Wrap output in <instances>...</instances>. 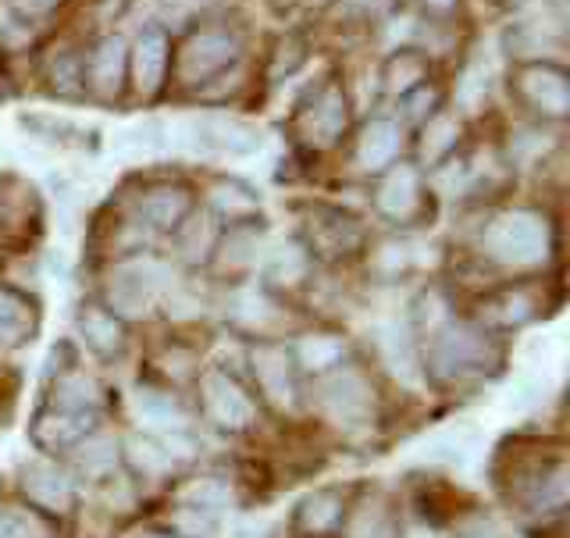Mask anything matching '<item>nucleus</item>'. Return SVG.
<instances>
[{
	"instance_id": "4be33fe9",
	"label": "nucleus",
	"mask_w": 570,
	"mask_h": 538,
	"mask_svg": "<svg viewBox=\"0 0 570 538\" xmlns=\"http://www.w3.org/2000/svg\"><path fill=\"white\" fill-rule=\"evenodd\" d=\"M89 432V414L86 410H61V414H50L40 421V428H36V436H40L43 446H71L79 442L82 436Z\"/></svg>"
},
{
	"instance_id": "5701e85b",
	"label": "nucleus",
	"mask_w": 570,
	"mask_h": 538,
	"mask_svg": "<svg viewBox=\"0 0 570 538\" xmlns=\"http://www.w3.org/2000/svg\"><path fill=\"white\" fill-rule=\"evenodd\" d=\"M32 332V307L29 303L11 293L0 290V343H22V339Z\"/></svg>"
},
{
	"instance_id": "473e14b6",
	"label": "nucleus",
	"mask_w": 570,
	"mask_h": 538,
	"mask_svg": "<svg viewBox=\"0 0 570 538\" xmlns=\"http://www.w3.org/2000/svg\"><path fill=\"white\" fill-rule=\"evenodd\" d=\"M183 499H186L193 510L218 513L228 503V489L222 486V481H200V486H189Z\"/></svg>"
},
{
	"instance_id": "58836bf2",
	"label": "nucleus",
	"mask_w": 570,
	"mask_h": 538,
	"mask_svg": "<svg viewBox=\"0 0 570 538\" xmlns=\"http://www.w3.org/2000/svg\"><path fill=\"white\" fill-rule=\"evenodd\" d=\"M463 538H503V535H499L495 528H489V525H478V528H471Z\"/></svg>"
},
{
	"instance_id": "ddd939ff",
	"label": "nucleus",
	"mask_w": 570,
	"mask_h": 538,
	"mask_svg": "<svg viewBox=\"0 0 570 538\" xmlns=\"http://www.w3.org/2000/svg\"><path fill=\"white\" fill-rule=\"evenodd\" d=\"M196 143L210 150H225V154H254L261 150V136L254 125H246L236 115L225 111H210L196 121Z\"/></svg>"
},
{
	"instance_id": "bb28decb",
	"label": "nucleus",
	"mask_w": 570,
	"mask_h": 538,
	"mask_svg": "<svg viewBox=\"0 0 570 538\" xmlns=\"http://www.w3.org/2000/svg\"><path fill=\"white\" fill-rule=\"evenodd\" d=\"M79 325H82V335L89 339V346L97 353H115L121 346V325L115 314H107L100 307H86Z\"/></svg>"
},
{
	"instance_id": "ea45409f",
	"label": "nucleus",
	"mask_w": 570,
	"mask_h": 538,
	"mask_svg": "<svg viewBox=\"0 0 570 538\" xmlns=\"http://www.w3.org/2000/svg\"><path fill=\"white\" fill-rule=\"evenodd\" d=\"M417 4H428V8H450L453 0H417Z\"/></svg>"
},
{
	"instance_id": "4c0bfd02",
	"label": "nucleus",
	"mask_w": 570,
	"mask_h": 538,
	"mask_svg": "<svg viewBox=\"0 0 570 538\" xmlns=\"http://www.w3.org/2000/svg\"><path fill=\"white\" fill-rule=\"evenodd\" d=\"M61 0H11V8L22 14V18H36V14H50L58 8Z\"/></svg>"
},
{
	"instance_id": "f3484780",
	"label": "nucleus",
	"mask_w": 570,
	"mask_h": 538,
	"mask_svg": "<svg viewBox=\"0 0 570 538\" xmlns=\"http://www.w3.org/2000/svg\"><path fill=\"white\" fill-rule=\"evenodd\" d=\"M26 496L47 513H65L71 507V481L53 463H32L26 468Z\"/></svg>"
},
{
	"instance_id": "cd10ccee",
	"label": "nucleus",
	"mask_w": 570,
	"mask_h": 538,
	"mask_svg": "<svg viewBox=\"0 0 570 538\" xmlns=\"http://www.w3.org/2000/svg\"><path fill=\"white\" fill-rule=\"evenodd\" d=\"M343 356H346V346L338 343L335 335H311V339H303V346H299V361L307 371H328L343 361Z\"/></svg>"
},
{
	"instance_id": "f03ea898",
	"label": "nucleus",
	"mask_w": 570,
	"mask_h": 538,
	"mask_svg": "<svg viewBox=\"0 0 570 538\" xmlns=\"http://www.w3.org/2000/svg\"><path fill=\"white\" fill-rule=\"evenodd\" d=\"M485 250H489V257L513 264V267L539 264L546 261V250H549V225L542 214H534V211H507L489 225Z\"/></svg>"
},
{
	"instance_id": "c9c22d12",
	"label": "nucleus",
	"mask_w": 570,
	"mask_h": 538,
	"mask_svg": "<svg viewBox=\"0 0 570 538\" xmlns=\"http://www.w3.org/2000/svg\"><path fill=\"white\" fill-rule=\"evenodd\" d=\"M542 392H546V379H542V374L521 371V374H517L513 389H510V407L524 410V407H531V403H539V400H542Z\"/></svg>"
},
{
	"instance_id": "c85d7f7f",
	"label": "nucleus",
	"mask_w": 570,
	"mask_h": 538,
	"mask_svg": "<svg viewBox=\"0 0 570 538\" xmlns=\"http://www.w3.org/2000/svg\"><path fill=\"white\" fill-rule=\"evenodd\" d=\"M0 538H53V535L36 510H4L0 513Z\"/></svg>"
},
{
	"instance_id": "4468645a",
	"label": "nucleus",
	"mask_w": 570,
	"mask_h": 538,
	"mask_svg": "<svg viewBox=\"0 0 570 538\" xmlns=\"http://www.w3.org/2000/svg\"><path fill=\"white\" fill-rule=\"evenodd\" d=\"M400 150H403V125L396 118H371L361 139H356V165L379 175L396 165Z\"/></svg>"
},
{
	"instance_id": "e433bc0d",
	"label": "nucleus",
	"mask_w": 570,
	"mask_h": 538,
	"mask_svg": "<svg viewBox=\"0 0 570 538\" xmlns=\"http://www.w3.org/2000/svg\"><path fill=\"white\" fill-rule=\"evenodd\" d=\"M492 303H503V314H495L492 321H499V325H517V321L528 317V300L521 293H503L499 300Z\"/></svg>"
},
{
	"instance_id": "6e6552de",
	"label": "nucleus",
	"mask_w": 570,
	"mask_h": 538,
	"mask_svg": "<svg viewBox=\"0 0 570 538\" xmlns=\"http://www.w3.org/2000/svg\"><path fill=\"white\" fill-rule=\"evenodd\" d=\"M517 89L524 104L542 118H567L570 111V82L567 71L557 61H528L517 71Z\"/></svg>"
},
{
	"instance_id": "f8f14e48",
	"label": "nucleus",
	"mask_w": 570,
	"mask_h": 538,
	"mask_svg": "<svg viewBox=\"0 0 570 538\" xmlns=\"http://www.w3.org/2000/svg\"><path fill=\"white\" fill-rule=\"evenodd\" d=\"M307 232H311V250L325 261H343L356 254L364 243V228L338 211H321L317 218H311Z\"/></svg>"
},
{
	"instance_id": "7ed1b4c3",
	"label": "nucleus",
	"mask_w": 570,
	"mask_h": 538,
	"mask_svg": "<svg viewBox=\"0 0 570 538\" xmlns=\"http://www.w3.org/2000/svg\"><path fill=\"white\" fill-rule=\"evenodd\" d=\"M350 125V100L343 94V86L335 79H325L317 89H311V97L296 107V133L307 147H335L343 139Z\"/></svg>"
},
{
	"instance_id": "b1692460",
	"label": "nucleus",
	"mask_w": 570,
	"mask_h": 538,
	"mask_svg": "<svg viewBox=\"0 0 570 538\" xmlns=\"http://www.w3.org/2000/svg\"><path fill=\"white\" fill-rule=\"evenodd\" d=\"M343 521V499L335 492H314L299 510V525L311 535H325Z\"/></svg>"
},
{
	"instance_id": "9d476101",
	"label": "nucleus",
	"mask_w": 570,
	"mask_h": 538,
	"mask_svg": "<svg viewBox=\"0 0 570 538\" xmlns=\"http://www.w3.org/2000/svg\"><path fill=\"white\" fill-rule=\"evenodd\" d=\"M317 403L335 424H361L371 414V385L356 371H338L321 382Z\"/></svg>"
},
{
	"instance_id": "412c9836",
	"label": "nucleus",
	"mask_w": 570,
	"mask_h": 538,
	"mask_svg": "<svg viewBox=\"0 0 570 538\" xmlns=\"http://www.w3.org/2000/svg\"><path fill=\"white\" fill-rule=\"evenodd\" d=\"M210 207H214V214L225 222V225H232V228H239V225H246L249 218L257 214V196L249 193L246 186H239V183H228V186H218L210 193Z\"/></svg>"
},
{
	"instance_id": "c756f323",
	"label": "nucleus",
	"mask_w": 570,
	"mask_h": 538,
	"mask_svg": "<svg viewBox=\"0 0 570 538\" xmlns=\"http://www.w3.org/2000/svg\"><path fill=\"white\" fill-rule=\"evenodd\" d=\"M350 538H396V528H392L389 510L382 503L361 507V513H356L353 525H350Z\"/></svg>"
},
{
	"instance_id": "2f4dec72",
	"label": "nucleus",
	"mask_w": 570,
	"mask_h": 538,
	"mask_svg": "<svg viewBox=\"0 0 570 538\" xmlns=\"http://www.w3.org/2000/svg\"><path fill=\"white\" fill-rule=\"evenodd\" d=\"M129 450H132V460L142 475H160L171 468V453L165 446H157L154 439H132Z\"/></svg>"
},
{
	"instance_id": "423d86ee",
	"label": "nucleus",
	"mask_w": 570,
	"mask_h": 538,
	"mask_svg": "<svg viewBox=\"0 0 570 538\" xmlns=\"http://www.w3.org/2000/svg\"><path fill=\"white\" fill-rule=\"evenodd\" d=\"M129 86V43L121 36H100L82 53V89L97 100H118Z\"/></svg>"
},
{
	"instance_id": "f704fd0d",
	"label": "nucleus",
	"mask_w": 570,
	"mask_h": 538,
	"mask_svg": "<svg viewBox=\"0 0 570 538\" xmlns=\"http://www.w3.org/2000/svg\"><path fill=\"white\" fill-rule=\"evenodd\" d=\"M303 272H307V254H303L299 246L278 250L275 261H272V278H278V282H299Z\"/></svg>"
},
{
	"instance_id": "1a4fd4ad",
	"label": "nucleus",
	"mask_w": 570,
	"mask_h": 538,
	"mask_svg": "<svg viewBox=\"0 0 570 538\" xmlns=\"http://www.w3.org/2000/svg\"><path fill=\"white\" fill-rule=\"evenodd\" d=\"M200 389H204V407H207L210 421H218L222 428H228V432H243V428L254 424L257 407L232 374L214 368L200 379Z\"/></svg>"
},
{
	"instance_id": "6ab92c4d",
	"label": "nucleus",
	"mask_w": 570,
	"mask_h": 538,
	"mask_svg": "<svg viewBox=\"0 0 570 538\" xmlns=\"http://www.w3.org/2000/svg\"><path fill=\"white\" fill-rule=\"evenodd\" d=\"M478 450V428L474 424H450L435 432L424 442V457L439 460V463H468Z\"/></svg>"
},
{
	"instance_id": "dca6fc26",
	"label": "nucleus",
	"mask_w": 570,
	"mask_h": 538,
	"mask_svg": "<svg viewBox=\"0 0 570 538\" xmlns=\"http://www.w3.org/2000/svg\"><path fill=\"white\" fill-rule=\"evenodd\" d=\"M254 374L257 385L275 407H293V364L282 346H257L254 350Z\"/></svg>"
},
{
	"instance_id": "393cba45",
	"label": "nucleus",
	"mask_w": 570,
	"mask_h": 538,
	"mask_svg": "<svg viewBox=\"0 0 570 538\" xmlns=\"http://www.w3.org/2000/svg\"><path fill=\"white\" fill-rule=\"evenodd\" d=\"M489 89H492V71L485 68V61H468L456 82V104L468 115H478L489 104Z\"/></svg>"
},
{
	"instance_id": "72a5a7b5",
	"label": "nucleus",
	"mask_w": 570,
	"mask_h": 538,
	"mask_svg": "<svg viewBox=\"0 0 570 538\" xmlns=\"http://www.w3.org/2000/svg\"><path fill=\"white\" fill-rule=\"evenodd\" d=\"M79 463L89 475H100L107 468H115V442L111 439H86L82 450H79Z\"/></svg>"
},
{
	"instance_id": "a211bd4d",
	"label": "nucleus",
	"mask_w": 570,
	"mask_h": 538,
	"mask_svg": "<svg viewBox=\"0 0 570 538\" xmlns=\"http://www.w3.org/2000/svg\"><path fill=\"white\" fill-rule=\"evenodd\" d=\"M428 82V58L424 50H414V47H400L392 50L385 65H382V86L389 94L396 97H406L410 89H417Z\"/></svg>"
},
{
	"instance_id": "20e7f679",
	"label": "nucleus",
	"mask_w": 570,
	"mask_h": 538,
	"mask_svg": "<svg viewBox=\"0 0 570 538\" xmlns=\"http://www.w3.org/2000/svg\"><path fill=\"white\" fill-rule=\"evenodd\" d=\"M495 346L485 332L471 325H450L435 335L432 346V364L442 379H468V374H481L495 364Z\"/></svg>"
},
{
	"instance_id": "f257e3e1",
	"label": "nucleus",
	"mask_w": 570,
	"mask_h": 538,
	"mask_svg": "<svg viewBox=\"0 0 570 538\" xmlns=\"http://www.w3.org/2000/svg\"><path fill=\"white\" fill-rule=\"evenodd\" d=\"M243 61V36L228 26L193 29L171 50V76L183 86H210Z\"/></svg>"
},
{
	"instance_id": "2eb2a0df",
	"label": "nucleus",
	"mask_w": 570,
	"mask_h": 538,
	"mask_svg": "<svg viewBox=\"0 0 570 538\" xmlns=\"http://www.w3.org/2000/svg\"><path fill=\"white\" fill-rule=\"evenodd\" d=\"M136 218L154 232L178 228L189 218V193L183 186H150L139 196Z\"/></svg>"
},
{
	"instance_id": "aec40b11",
	"label": "nucleus",
	"mask_w": 570,
	"mask_h": 538,
	"mask_svg": "<svg viewBox=\"0 0 570 538\" xmlns=\"http://www.w3.org/2000/svg\"><path fill=\"white\" fill-rule=\"evenodd\" d=\"M421 136H424V143H421L424 160H428V165H439L442 157H450L456 150V143H460V121L450 111H435L432 118L424 121Z\"/></svg>"
},
{
	"instance_id": "39448f33",
	"label": "nucleus",
	"mask_w": 570,
	"mask_h": 538,
	"mask_svg": "<svg viewBox=\"0 0 570 538\" xmlns=\"http://www.w3.org/2000/svg\"><path fill=\"white\" fill-rule=\"evenodd\" d=\"M165 285H168V267L160 261L139 257L115 267L111 282H107V296H111V307L118 314L139 317L154 307L157 296L165 293Z\"/></svg>"
},
{
	"instance_id": "7c9ffc66",
	"label": "nucleus",
	"mask_w": 570,
	"mask_h": 538,
	"mask_svg": "<svg viewBox=\"0 0 570 538\" xmlns=\"http://www.w3.org/2000/svg\"><path fill=\"white\" fill-rule=\"evenodd\" d=\"M183 228V236H189V243H183V254L189 261H200L207 257L214 246H218V228H214L210 218H200V222H189V225H178Z\"/></svg>"
},
{
	"instance_id": "0eeeda50",
	"label": "nucleus",
	"mask_w": 570,
	"mask_h": 538,
	"mask_svg": "<svg viewBox=\"0 0 570 538\" xmlns=\"http://www.w3.org/2000/svg\"><path fill=\"white\" fill-rule=\"evenodd\" d=\"M171 76V40L165 26H147L129 47V79L142 100H154Z\"/></svg>"
},
{
	"instance_id": "a878e982",
	"label": "nucleus",
	"mask_w": 570,
	"mask_h": 538,
	"mask_svg": "<svg viewBox=\"0 0 570 538\" xmlns=\"http://www.w3.org/2000/svg\"><path fill=\"white\" fill-rule=\"evenodd\" d=\"M136 414L147 421V424H157V428H183L186 424V414L178 410V403L165 392H154V389H139L136 392Z\"/></svg>"
},
{
	"instance_id": "9b49d317",
	"label": "nucleus",
	"mask_w": 570,
	"mask_h": 538,
	"mask_svg": "<svg viewBox=\"0 0 570 538\" xmlns=\"http://www.w3.org/2000/svg\"><path fill=\"white\" fill-rule=\"evenodd\" d=\"M374 207H379L389 222L406 225L410 218H417L424 211V193H421V175L410 165H392L385 168V178L374 196Z\"/></svg>"
}]
</instances>
